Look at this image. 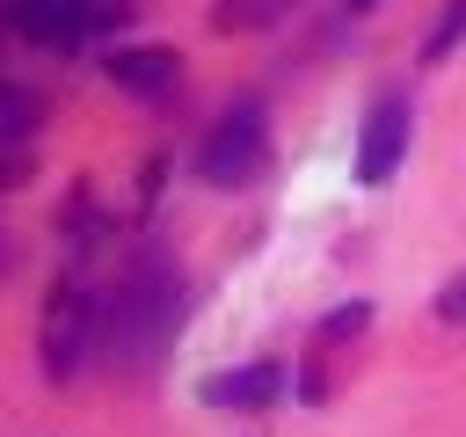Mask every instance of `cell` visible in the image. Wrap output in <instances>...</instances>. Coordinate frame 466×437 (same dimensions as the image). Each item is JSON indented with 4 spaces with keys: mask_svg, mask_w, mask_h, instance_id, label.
I'll return each mask as SVG.
<instances>
[{
    "mask_svg": "<svg viewBox=\"0 0 466 437\" xmlns=\"http://www.w3.org/2000/svg\"><path fill=\"white\" fill-rule=\"evenodd\" d=\"M350 7H371V0H350Z\"/></svg>",
    "mask_w": 466,
    "mask_h": 437,
    "instance_id": "obj_11",
    "label": "cell"
},
{
    "mask_svg": "<svg viewBox=\"0 0 466 437\" xmlns=\"http://www.w3.org/2000/svg\"><path fill=\"white\" fill-rule=\"evenodd\" d=\"M459 36H466V0H451V7H444V22L422 36V58H451V51H459Z\"/></svg>",
    "mask_w": 466,
    "mask_h": 437,
    "instance_id": "obj_9",
    "label": "cell"
},
{
    "mask_svg": "<svg viewBox=\"0 0 466 437\" xmlns=\"http://www.w3.org/2000/svg\"><path fill=\"white\" fill-rule=\"evenodd\" d=\"M437 320H451V328H466V269L437 291Z\"/></svg>",
    "mask_w": 466,
    "mask_h": 437,
    "instance_id": "obj_10",
    "label": "cell"
},
{
    "mask_svg": "<svg viewBox=\"0 0 466 437\" xmlns=\"http://www.w3.org/2000/svg\"><path fill=\"white\" fill-rule=\"evenodd\" d=\"M175 320H182V284H175V269H167V262H138V269L116 284V299H109V357H116L124 371H146V364L160 357V342L175 335Z\"/></svg>",
    "mask_w": 466,
    "mask_h": 437,
    "instance_id": "obj_1",
    "label": "cell"
},
{
    "mask_svg": "<svg viewBox=\"0 0 466 437\" xmlns=\"http://www.w3.org/2000/svg\"><path fill=\"white\" fill-rule=\"evenodd\" d=\"M87 350H95V299L73 277H58L51 299H44V371L51 379H73Z\"/></svg>",
    "mask_w": 466,
    "mask_h": 437,
    "instance_id": "obj_3",
    "label": "cell"
},
{
    "mask_svg": "<svg viewBox=\"0 0 466 437\" xmlns=\"http://www.w3.org/2000/svg\"><path fill=\"white\" fill-rule=\"evenodd\" d=\"M277 386H284V371H277V364H240V371L204 379V401H211V408H269V401H277Z\"/></svg>",
    "mask_w": 466,
    "mask_h": 437,
    "instance_id": "obj_6",
    "label": "cell"
},
{
    "mask_svg": "<svg viewBox=\"0 0 466 437\" xmlns=\"http://www.w3.org/2000/svg\"><path fill=\"white\" fill-rule=\"evenodd\" d=\"M364 320H371V306H335L320 328H313V342L320 350H335V342H350V335H364Z\"/></svg>",
    "mask_w": 466,
    "mask_h": 437,
    "instance_id": "obj_8",
    "label": "cell"
},
{
    "mask_svg": "<svg viewBox=\"0 0 466 437\" xmlns=\"http://www.w3.org/2000/svg\"><path fill=\"white\" fill-rule=\"evenodd\" d=\"M400 153H408V102H379L364 117V138H357V182L379 189L400 168Z\"/></svg>",
    "mask_w": 466,
    "mask_h": 437,
    "instance_id": "obj_4",
    "label": "cell"
},
{
    "mask_svg": "<svg viewBox=\"0 0 466 437\" xmlns=\"http://www.w3.org/2000/svg\"><path fill=\"white\" fill-rule=\"evenodd\" d=\"M102 66H109V80L131 87V95H160V87H175V51H167V44H124V51H109Z\"/></svg>",
    "mask_w": 466,
    "mask_h": 437,
    "instance_id": "obj_5",
    "label": "cell"
},
{
    "mask_svg": "<svg viewBox=\"0 0 466 437\" xmlns=\"http://www.w3.org/2000/svg\"><path fill=\"white\" fill-rule=\"evenodd\" d=\"M284 15H291V0H218L211 7V29L218 36H248V29H269Z\"/></svg>",
    "mask_w": 466,
    "mask_h": 437,
    "instance_id": "obj_7",
    "label": "cell"
},
{
    "mask_svg": "<svg viewBox=\"0 0 466 437\" xmlns=\"http://www.w3.org/2000/svg\"><path fill=\"white\" fill-rule=\"evenodd\" d=\"M262 160H269L262 109H255V102H233V109L211 124V138H204V153H197V175H204L211 189H240V182L262 175Z\"/></svg>",
    "mask_w": 466,
    "mask_h": 437,
    "instance_id": "obj_2",
    "label": "cell"
}]
</instances>
